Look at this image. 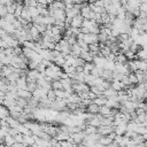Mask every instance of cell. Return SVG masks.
<instances>
[{
	"mask_svg": "<svg viewBox=\"0 0 147 147\" xmlns=\"http://www.w3.org/2000/svg\"><path fill=\"white\" fill-rule=\"evenodd\" d=\"M8 115H9V110H7V107H5L3 105H0V119L5 118Z\"/></svg>",
	"mask_w": 147,
	"mask_h": 147,
	"instance_id": "ffe728a7",
	"label": "cell"
},
{
	"mask_svg": "<svg viewBox=\"0 0 147 147\" xmlns=\"http://www.w3.org/2000/svg\"><path fill=\"white\" fill-rule=\"evenodd\" d=\"M126 56L123 54V53H121V52H117L116 53V55H115V61L116 62H119V63H126Z\"/></svg>",
	"mask_w": 147,
	"mask_h": 147,
	"instance_id": "5bb4252c",
	"label": "cell"
},
{
	"mask_svg": "<svg viewBox=\"0 0 147 147\" xmlns=\"http://www.w3.org/2000/svg\"><path fill=\"white\" fill-rule=\"evenodd\" d=\"M126 131V123H121L116 126H114V132L116 134H119V136H123Z\"/></svg>",
	"mask_w": 147,
	"mask_h": 147,
	"instance_id": "5b68a950",
	"label": "cell"
},
{
	"mask_svg": "<svg viewBox=\"0 0 147 147\" xmlns=\"http://www.w3.org/2000/svg\"><path fill=\"white\" fill-rule=\"evenodd\" d=\"M94 13H99V14H102V13H105V8L103 7H99V6H95V8H94V10H93Z\"/></svg>",
	"mask_w": 147,
	"mask_h": 147,
	"instance_id": "d590c367",
	"label": "cell"
},
{
	"mask_svg": "<svg viewBox=\"0 0 147 147\" xmlns=\"http://www.w3.org/2000/svg\"><path fill=\"white\" fill-rule=\"evenodd\" d=\"M28 10H29L31 17H33V16H36V15H39V10H38L37 7H28Z\"/></svg>",
	"mask_w": 147,
	"mask_h": 147,
	"instance_id": "4316f807",
	"label": "cell"
},
{
	"mask_svg": "<svg viewBox=\"0 0 147 147\" xmlns=\"http://www.w3.org/2000/svg\"><path fill=\"white\" fill-rule=\"evenodd\" d=\"M95 96H96V95H95V94H94V93H93L92 91H88V92H87V98H88V99L93 100V99H94Z\"/></svg>",
	"mask_w": 147,
	"mask_h": 147,
	"instance_id": "8d00e7d4",
	"label": "cell"
},
{
	"mask_svg": "<svg viewBox=\"0 0 147 147\" xmlns=\"http://www.w3.org/2000/svg\"><path fill=\"white\" fill-rule=\"evenodd\" d=\"M6 8H7V13H11V14H14V11H15V8H16V2H13L11 5L7 6Z\"/></svg>",
	"mask_w": 147,
	"mask_h": 147,
	"instance_id": "f546056e",
	"label": "cell"
},
{
	"mask_svg": "<svg viewBox=\"0 0 147 147\" xmlns=\"http://www.w3.org/2000/svg\"><path fill=\"white\" fill-rule=\"evenodd\" d=\"M98 113L101 114L102 116H110V108L108 106H106V105H102V106L99 107V111Z\"/></svg>",
	"mask_w": 147,
	"mask_h": 147,
	"instance_id": "8992f818",
	"label": "cell"
},
{
	"mask_svg": "<svg viewBox=\"0 0 147 147\" xmlns=\"http://www.w3.org/2000/svg\"><path fill=\"white\" fill-rule=\"evenodd\" d=\"M6 14H7V8H6V6L2 5V3H0V17H3Z\"/></svg>",
	"mask_w": 147,
	"mask_h": 147,
	"instance_id": "4dcf8cb0",
	"label": "cell"
},
{
	"mask_svg": "<svg viewBox=\"0 0 147 147\" xmlns=\"http://www.w3.org/2000/svg\"><path fill=\"white\" fill-rule=\"evenodd\" d=\"M136 61V64H137V69L139 70H142V71H146V60H134Z\"/></svg>",
	"mask_w": 147,
	"mask_h": 147,
	"instance_id": "2e32d148",
	"label": "cell"
},
{
	"mask_svg": "<svg viewBox=\"0 0 147 147\" xmlns=\"http://www.w3.org/2000/svg\"><path fill=\"white\" fill-rule=\"evenodd\" d=\"M20 16H21L22 18H24L25 21L31 22V15H30V13H29V10H28V7H23V9H22Z\"/></svg>",
	"mask_w": 147,
	"mask_h": 147,
	"instance_id": "8fae6325",
	"label": "cell"
},
{
	"mask_svg": "<svg viewBox=\"0 0 147 147\" xmlns=\"http://www.w3.org/2000/svg\"><path fill=\"white\" fill-rule=\"evenodd\" d=\"M53 62L56 64V65H59V67H62L64 63H65V59H64V56L60 53V55L59 56H56L54 60H53Z\"/></svg>",
	"mask_w": 147,
	"mask_h": 147,
	"instance_id": "9a60e30c",
	"label": "cell"
},
{
	"mask_svg": "<svg viewBox=\"0 0 147 147\" xmlns=\"http://www.w3.org/2000/svg\"><path fill=\"white\" fill-rule=\"evenodd\" d=\"M13 52H14L15 55H20V54H22V48L20 46H16V47L13 48Z\"/></svg>",
	"mask_w": 147,
	"mask_h": 147,
	"instance_id": "e575fe53",
	"label": "cell"
},
{
	"mask_svg": "<svg viewBox=\"0 0 147 147\" xmlns=\"http://www.w3.org/2000/svg\"><path fill=\"white\" fill-rule=\"evenodd\" d=\"M140 2H147V0H139Z\"/></svg>",
	"mask_w": 147,
	"mask_h": 147,
	"instance_id": "f35d334b",
	"label": "cell"
},
{
	"mask_svg": "<svg viewBox=\"0 0 147 147\" xmlns=\"http://www.w3.org/2000/svg\"><path fill=\"white\" fill-rule=\"evenodd\" d=\"M67 41H68V44H69V45H74V44L77 41V39H76V37L72 34V36H70V37L67 39Z\"/></svg>",
	"mask_w": 147,
	"mask_h": 147,
	"instance_id": "d6a6232c",
	"label": "cell"
},
{
	"mask_svg": "<svg viewBox=\"0 0 147 147\" xmlns=\"http://www.w3.org/2000/svg\"><path fill=\"white\" fill-rule=\"evenodd\" d=\"M91 74H92V75H93L94 77L101 76V74H102V68H99V67H95V65H94V68L92 69Z\"/></svg>",
	"mask_w": 147,
	"mask_h": 147,
	"instance_id": "603a6c76",
	"label": "cell"
},
{
	"mask_svg": "<svg viewBox=\"0 0 147 147\" xmlns=\"http://www.w3.org/2000/svg\"><path fill=\"white\" fill-rule=\"evenodd\" d=\"M52 16H53L55 20L64 21V18H65V11H64V9H54Z\"/></svg>",
	"mask_w": 147,
	"mask_h": 147,
	"instance_id": "277c9868",
	"label": "cell"
},
{
	"mask_svg": "<svg viewBox=\"0 0 147 147\" xmlns=\"http://www.w3.org/2000/svg\"><path fill=\"white\" fill-rule=\"evenodd\" d=\"M83 40H84L87 45L93 44V42H98V34H93V33H91V32H88V33H84Z\"/></svg>",
	"mask_w": 147,
	"mask_h": 147,
	"instance_id": "6da1fadb",
	"label": "cell"
},
{
	"mask_svg": "<svg viewBox=\"0 0 147 147\" xmlns=\"http://www.w3.org/2000/svg\"><path fill=\"white\" fill-rule=\"evenodd\" d=\"M52 5L55 9H64V2L61 0H54L52 2Z\"/></svg>",
	"mask_w": 147,
	"mask_h": 147,
	"instance_id": "d6986e66",
	"label": "cell"
},
{
	"mask_svg": "<svg viewBox=\"0 0 147 147\" xmlns=\"http://www.w3.org/2000/svg\"><path fill=\"white\" fill-rule=\"evenodd\" d=\"M23 7H24V6H23L22 3H16V8H15V11H14V15H15L16 17L21 15V11H22Z\"/></svg>",
	"mask_w": 147,
	"mask_h": 147,
	"instance_id": "484cf974",
	"label": "cell"
},
{
	"mask_svg": "<svg viewBox=\"0 0 147 147\" xmlns=\"http://www.w3.org/2000/svg\"><path fill=\"white\" fill-rule=\"evenodd\" d=\"M16 94L17 96H21V98H24V99H29L31 98V92H29L28 90H17L16 91Z\"/></svg>",
	"mask_w": 147,
	"mask_h": 147,
	"instance_id": "30bf717a",
	"label": "cell"
},
{
	"mask_svg": "<svg viewBox=\"0 0 147 147\" xmlns=\"http://www.w3.org/2000/svg\"><path fill=\"white\" fill-rule=\"evenodd\" d=\"M74 80H76V82H78V83L84 82V72H83V71H82V72H76Z\"/></svg>",
	"mask_w": 147,
	"mask_h": 147,
	"instance_id": "d4e9b609",
	"label": "cell"
},
{
	"mask_svg": "<svg viewBox=\"0 0 147 147\" xmlns=\"http://www.w3.org/2000/svg\"><path fill=\"white\" fill-rule=\"evenodd\" d=\"M115 94H117V91H115V90L111 88V87H108V88H106V90L102 91V95H103L105 98H110V96H113V95H115Z\"/></svg>",
	"mask_w": 147,
	"mask_h": 147,
	"instance_id": "7c38bea8",
	"label": "cell"
},
{
	"mask_svg": "<svg viewBox=\"0 0 147 147\" xmlns=\"http://www.w3.org/2000/svg\"><path fill=\"white\" fill-rule=\"evenodd\" d=\"M33 25H36V28L39 31V33H44L45 30H46V25L42 24V23H38V24H33Z\"/></svg>",
	"mask_w": 147,
	"mask_h": 147,
	"instance_id": "f1b7e54d",
	"label": "cell"
},
{
	"mask_svg": "<svg viewBox=\"0 0 147 147\" xmlns=\"http://www.w3.org/2000/svg\"><path fill=\"white\" fill-rule=\"evenodd\" d=\"M14 142H15V139H14L13 136H10V134L7 133V134L3 137V144H5V145H8V146H9V145H13Z\"/></svg>",
	"mask_w": 147,
	"mask_h": 147,
	"instance_id": "ac0fdd59",
	"label": "cell"
},
{
	"mask_svg": "<svg viewBox=\"0 0 147 147\" xmlns=\"http://www.w3.org/2000/svg\"><path fill=\"white\" fill-rule=\"evenodd\" d=\"M127 79H129V83L130 84H133V85H137L138 84V79H137V76H136L134 72L129 74L127 75Z\"/></svg>",
	"mask_w": 147,
	"mask_h": 147,
	"instance_id": "44dd1931",
	"label": "cell"
},
{
	"mask_svg": "<svg viewBox=\"0 0 147 147\" xmlns=\"http://www.w3.org/2000/svg\"><path fill=\"white\" fill-rule=\"evenodd\" d=\"M29 33H30V36L32 37V41H37V40L40 38V33H39V31L37 30L36 25H33V24L29 28Z\"/></svg>",
	"mask_w": 147,
	"mask_h": 147,
	"instance_id": "3957f363",
	"label": "cell"
},
{
	"mask_svg": "<svg viewBox=\"0 0 147 147\" xmlns=\"http://www.w3.org/2000/svg\"><path fill=\"white\" fill-rule=\"evenodd\" d=\"M54 0H46V2H47V5H49V3H52Z\"/></svg>",
	"mask_w": 147,
	"mask_h": 147,
	"instance_id": "74e56055",
	"label": "cell"
},
{
	"mask_svg": "<svg viewBox=\"0 0 147 147\" xmlns=\"http://www.w3.org/2000/svg\"><path fill=\"white\" fill-rule=\"evenodd\" d=\"M106 99H107V98H105L103 95H100V96H95V98H94L92 101H93L95 105H98V106L100 107V106L105 105V102H106Z\"/></svg>",
	"mask_w": 147,
	"mask_h": 147,
	"instance_id": "e0dca14e",
	"label": "cell"
},
{
	"mask_svg": "<svg viewBox=\"0 0 147 147\" xmlns=\"http://www.w3.org/2000/svg\"><path fill=\"white\" fill-rule=\"evenodd\" d=\"M83 20H84V18H83V16H82L80 14H78V15L74 16V17L71 18V22H70V26H72V28H80Z\"/></svg>",
	"mask_w": 147,
	"mask_h": 147,
	"instance_id": "7a4b0ae2",
	"label": "cell"
},
{
	"mask_svg": "<svg viewBox=\"0 0 147 147\" xmlns=\"http://www.w3.org/2000/svg\"><path fill=\"white\" fill-rule=\"evenodd\" d=\"M34 138L32 137V134H23V144L26 145H34Z\"/></svg>",
	"mask_w": 147,
	"mask_h": 147,
	"instance_id": "52a82bcc",
	"label": "cell"
},
{
	"mask_svg": "<svg viewBox=\"0 0 147 147\" xmlns=\"http://www.w3.org/2000/svg\"><path fill=\"white\" fill-rule=\"evenodd\" d=\"M36 69H37L39 72H44V71H45V69H46V67L40 62V63H38V64H37V68H36Z\"/></svg>",
	"mask_w": 147,
	"mask_h": 147,
	"instance_id": "836d02e7",
	"label": "cell"
},
{
	"mask_svg": "<svg viewBox=\"0 0 147 147\" xmlns=\"http://www.w3.org/2000/svg\"><path fill=\"white\" fill-rule=\"evenodd\" d=\"M93 68H94V63L93 62H85L83 64V72L84 74H91Z\"/></svg>",
	"mask_w": 147,
	"mask_h": 147,
	"instance_id": "9c48e42d",
	"label": "cell"
},
{
	"mask_svg": "<svg viewBox=\"0 0 147 147\" xmlns=\"http://www.w3.org/2000/svg\"><path fill=\"white\" fill-rule=\"evenodd\" d=\"M51 85H52V88H53V90H60V88H62V84H61L60 79L53 80V82L51 83Z\"/></svg>",
	"mask_w": 147,
	"mask_h": 147,
	"instance_id": "cb8c5ba5",
	"label": "cell"
},
{
	"mask_svg": "<svg viewBox=\"0 0 147 147\" xmlns=\"http://www.w3.org/2000/svg\"><path fill=\"white\" fill-rule=\"evenodd\" d=\"M138 8H139L140 11H147V3L146 2H140Z\"/></svg>",
	"mask_w": 147,
	"mask_h": 147,
	"instance_id": "1f68e13d",
	"label": "cell"
},
{
	"mask_svg": "<svg viewBox=\"0 0 147 147\" xmlns=\"http://www.w3.org/2000/svg\"><path fill=\"white\" fill-rule=\"evenodd\" d=\"M3 20L7 21V22H9V23H13V22L16 20V16H15L14 14H11V13H7V14L3 16Z\"/></svg>",
	"mask_w": 147,
	"mask_h": 147,
	"instance_id": "7402d4cb",
	"label": "cell"
},
{
	"mask_svg": "<svg viewBox=\"0 0 147 147\" xmlns=\"http://www.w3.org/2000/svg\"><path fill=\"white\" fill-rule=\"evenodd\" d=\"M101 77L106 80H111L113 78V71L111 70H107V69H102V74H101Z\"/></svg>",
	"mask_w": 147,
	"mask_h": 147,
	"instance_id": "4fadbf2b",
	"label": "cell"
},
{
	"mask_svg": "<svg viewBox=\"0 0 147 147\" xmlns=\"http://www.w3.org/2000/svg\"><path fill=\"white\" fill-rule=\"evenodd\" d=\"M46 95H47V98L49 99V100H52V101H54L55 100V91L53 90V88H51V90H48L47 91V93H46Z\"/></svg>",
	"mask_w": 147,
	"mask_h": 147,
	"instance_id": "83f0119b",
	"label": "cell"
},
{
	"mask_svg": "<svg viewBox=\"0 0 147 147\" xmlns=\"http://www.w3.org/2000/svg\"><path fill=\"white\" fill-rule=\"evenodd\" d=\"M85 108H86V110H87L88 113H92V114H96V113L99 111V106L95 105L93 101H92L90 105H87Z\"/></svg>",
	"mask_w": 147,
	"mask_h": 147,
	"instance_id": "ba28073f",
	"label": "cell"
}]
</instances>
